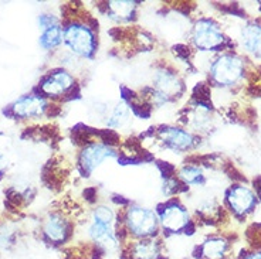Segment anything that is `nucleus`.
<instances>
[{"instance_id":"393cba45","label":"nucleus","mask_w":261,"mask_h":259,"mask_svg":"<svg viewBox=\"0 0 261 259\" xmlns=\"http://www.w3.org/2000/svg\"><path fill=\"white\" fill-rule=\"evenodd\" d=\"M240 259H261V251H253V252L244 253Z\"/></svg>"},{"instance_id":"dca6fc26","label":"nucleus","mask_w":261,"mask_h":259,"mask_svg":"<svg viewBox=\"0 0 261 259\" xmlns=\"http://www.w3.org/2000/svg\"><path fill=\"white\" fill-rule=\"evenodd\" d=\"M130 259H156L159 255V242L153 238L137 240L130 245Z\"/></svg>"},{"instance_id":"423d86ee","label":"nucleus","mask_w":261,"mask_h":259,"mask_svg":"<svg viewBox=\"0 0 261 259\" xmlns=\"http://www.w3.org/2000/svg\"><path fill=\"white\" fill-rule=\"evenodd\" d=\"M153 94L156 102H166L182 94L183 85L176 72L161 68L153 74Z\"/></svg>"},{"instance_id":"7ed1b4c3","label":"nucleus","mask_w":261,"mask_h":259,"mask_svg":"<svg viewBox=\"0 0 261 259\" xmlns=\"http://www.w3.org/2000/svg\"><path fill=\"white\" fill-rule=\"evenodd\" d=\"M64 32L65 46L70 48L72 54L83 59H90L95 52L97 40L90 27L84 23H68L67 27L63 28Z\"/></svg>"},{"instance_id":"4468645a","label":"nucleus","mask_w":261,"mask_h":259,"mask_svg":"<svg viewBox=\"0 0 261 259\" xmlns=\"http://www.w3.org/2000/svg\"><path fill=\"white\" fill-rule=\"evenodd\" d=\"M230 244L226 238L213 235L199 246L200 259H227L230 255Z\"/></svg>"},{"instance_id":"39448f33","label":"nucleus","mask_w":261,"mask_h":259,"mask_svg":"<svg viewBox=\"0 0 261 259\" xmlns=\"http://www.w3.org/2000/svg\"><path fill=\"white\" fill-rule=\"evenodd\" d=\"M75 85V78L67 70H57L40 81L39 91L43 98H60L67 95ZM39 94V95H40Z\"/></svg>"},{"instance_id":"6ab92c4d","label":"nucleus","mask_w":261,"mask_h":259,"mask_svg":"<svg viewBox=\"0 0 261 259\" xmlns=\"http://www.w3.org/2000/svg\"><path fill=\"white\" fill-rule=\"evenodd\" d=\"M129 108H128L124 102H121V104H118L117 106L112 108V110L110 112V115L107 117L105 125H107L108 128H111V129H119V128H122L125 123L129 121Z\"/></svg>"},{"instance_id":"9b49d317","label":"nucleus","mask_w":261,"mask_h":259,"mask_svg":"<svg viewBox=\"0 0 261 259\" xmlns=\"http://www.w3.org/2000/svg\"><path fill=\"white\" fill-rule=\"evenodd\" d=\"M115 150L111 146L105 145V143H91L88 146H85V149L80 155V166L84 170V173H92L95 168L102 164L107 159L115 157Z\"/></svg>"},{"instance_id":"412c9836","label":"nucleus","mask_w":261,"mask_h":259,"mask_svg":"<svg viewBox=\"0 0 261 259\" xmlns=\"http://www.w3.org/2000/svg\"><path fill=\"white\" fill-rule=\"evenodd\" d=\"M179 179L189 186H200L206 182L203 170L197 166H183L179 171Z\"/></svg>"},{"instance_id":"a211bd4d","label":"nucleus","mask_w":261,"mask_h":259,"mask_svg":"<svg viewBox=\"0 0 261 259\" xmlns=\"http://www.w3.org/2000/svg\"><path fill=\"white\" fill-rule=\"evenodd\" d=\"M64 41V32H63V27L60 24L51 26L43 30L41 36H40V47L43 50H54Z\"/></svg>"},{"instance_id":"1a4fd4ad","label":"nucleus","mask_w":261,"mask_h":259,"mask_svg":"<svg viewBox=\"0 0 261 259\" xmlns=\"http://www.w3.org/2000/svg\"><path fill=\"white\" fill-rule=\"evenodd\" d=\"M158 136L165 148L175 152H186L195 146V136L189 130L177 126H165L159 129Z\"/></svg>"},{"instance_id":"f8f14e48","label":"nucleus","mask_w":261,"mask_h":259,"mask_svg":"<svg viewBox=\"0 0 261 259\" xmlns=\"http://www.w3.org/2000/svg\"><path fill=\"white\" fill-rule=\"evenodd\" d=\"M41 233L47 242L54 244V245L63 244L68 238V234H70L68 220H65L60 214H50L43 222Z\"/></svg>"},{"instance_id":"f3484780","label":"nucleus","mask_w":261,"mask_h":259,"mask_svg":"<svg viewBox=\"0 0 261 259\" xmlns=\"http://www.w3.org/2000/svg\"><path fill=\"white\" fill-rule=\"evenodd\" d=\"M212 122H213L212 110L207 105L197 104L196 106H193V110H192L189 118V125L192 129L196 130V132L209 130Z\"/></svg>"},{"instance_id":"b1692460","label":"nucleus","mask_w":261,"mask_h":259,"mask_svg":"<svg viewBox=\"0 0 261 259\" xmlns=\"http://www.w3.org/2000/svg\"><path fill=\"white\" fill-rule=\"evenodd\" d=\"M56 24H60V21L57 17H54V16H48V14H41L39 17V26L41 28V32L43 30H46L48 27L56 26Z\"/></svg>"},{"instance_id":"a878e982","label":"nucleus","mask_w":261,"mask_h":259,"mask_svg":"<svg viewBox=\"0 0 261 259\" xmlns=\"http://www.w3.org/2000/svg\"><path fill=\"white\" fill-rule=\"evenodd\" d=\"M6 166H7L6 156H5L3 153H2V152H0V175H3V171H5Z\"/></svg>"},{"instance_id":"4be33fe9","label":"nucleus","mask_w":261,"mask_h":259,"mask_svg":"<svg viewBox=\"0 0 261 259\" xmlns=\"http://www.w3.org/2000/svg\"><path fill=\"white\" fill-rule=\"evenodd\" d=\"M115 218L117 215L114 213V210L108 206H97L91 213V222L107 225V227H114L117 221Z\"/></svg>"},{"instance_id":"2eb2a0df","label":"nucleus","mask_w":261,"mask_h":259,"mask_svg":"<svg viewBox=\"0 0 261 259\" xmlns=\"http://www.w3.org/2000/svg\"><path fill=\"white\" fill-rule=\"evenodd\" d=\"M242 43L244 50L261 60V23L250 21L242 27Z\"/></svg>"},{"instance_id":"ddd939ff","label":"nucleus","mask_w":261,"mask_h":259,"mask_svg":"<svg viewBox=\"0 0 261 259\" xmlns=\"http://www.w3.org/2000/svg\"><path fill=\"white\" fill-rule=\"evenodd\" d=\"M88 237L107 253H114L119 249V240L114 227H107V225L91 222L88 225Z\"/></svg>"},{"instance_id":"9d476101","label":"nucleus","mask_w":261,"mask_h":259,"mask_svg":"<svg viewBox=\"0 0 261 259\" xmlns=\"http://www.w3.org/2000/svg\"><path fill=\"white\" fill-rule=\"evenodd\" d=\"M159 222L162 224L163 229L169 233H180L189 225L190 215L183 206L177 203H169L161 210Z\"/></svg>"},{"instance_id":"0eeeda50","label":"nucleus","mask_w":261,"mask_h":259,"mask_svg":"<svg viewBox=\"0 0 261 259\" xmlns=\"http://www.w3.org/2000/svg\"><path fill=\"white\" fill-rule=\"evenodd\" d=\"M48 106V101L41 95H24L10 105L7 113L14 119H34L43 117Z\"/></svg>"},{"instance_id":"f257e3e1","label":"nucleus","mask_w":261,"mask_h":259,"mask_svg":"<svg viewBox=\"0 0 261 259\" xmlns=\"http://www.w3.org/2000/svg\"><path fill=\"white\" fill-rule=\"evenodd\" d=\"M126 231L138 240L152 238L159 228V218L153 210L142 206H130L125 213Z\"/></svg>"},{"instance_id":"f03ea898","label":"nucleus","mask_w":261,"mask_h":259,"mask_svg":"<svg viewBox=\"0 0 261 259\" xmlns=\"http://www.w3.org/2000/svg\"><path fill=\"white\" fill-rule=\"evenodd\" d=\"M244 75V63L243 60L231 54L226 52L219 55L210 65V77L212 81L219 87H233L237 84Z\"/></svg>"},{"instance_id":"6e6552de","label":"nucleus","mask_w":261,"mask_h":259,"mask_svg":"<svg viewBox=\"0 0 261 259\" xmlns=\"http://www.w3.org/2000/svg\"><path fill=\"white\" fill-rule=\"evenodd\" d=\"M226 200L233 214L239 218L248 215L257 204L255 194L246 186H231L226 194Z\"/></svg>"},{"instance_id":"20e7f679","label":"nucleus","mask_w":261,"mask_h":259,"mask_svg":"<svg viewBox=\"0 0 261 259\" xmlns=\"http://www.w3.org/2000/svg\"><path fill=\"white\" fill-rule=\"evenodd\" d=\"M224 34L219 24L212 19H200L196 21L192 33V41L200 51H215L224 43Z\"/></svg>"},{"instance_id":"5701e85b","label":"nucleus","mask_w":261,"mask_h":259,"mask_svg":"<svg viewBox=\"0 0 261 259\" xmlns=\"http://www.w3.org/2000/svg\"><path fill=\"white\" fill-rule=\"evenodd\" d=\"M14 244V233L6 224H0V252L7 251Z\"/></svg>"},{"instance_id":"aec40b11","label":"nucleus","mask_w":261,"mask_h":259,"mask_svg":"<svg viewBox=\"0 0 261 259\" xmlns=\"http://www.w3.org/2000/svg\"><path fill=\"white\" fill-rule=\"evenodd\" d=\"M108 9H110L114 19L128 20L135 13L137 3L135 2H110Z\"/></svg>"}]
</instances>
